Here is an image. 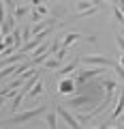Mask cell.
<instances>
[{
	"label": "cell",
	"instance_id": "cell-1",
	"mask_svg": "<svg viewBox=\"0 0 124 129\" xmlns=\"http://www.w3.org/2000/svg\"><path fill=\"white\" fill-rule=\"evenodd\" d=\"M45 110H47V106H39V108H34V110L19 112V114H13L11 118L2 120L0 125H24V123H28V120H32V118H37V116L45 114Z\"/></svg>",
	"mask_w": 124,
	"mask_h": 129
},
{
	"label": "cell",
	"instance_id": "cell-2",
	"mask_svg": "<svg viewBox=\"0 0 124 129\" xmlns=\"http://www.w3.org/2000/svg\"><path fill=\"white\" fill-rule=\"evenodd\" d=\"M98 99H101V95H94V92H79V97H73V99H69V106L71 108H83V110H90V108H94L98 103Z\"/></svg>",
	"mask_w": 124,
	"mask_h": 129
},
{
	"label": "cell",
	"instance_id": "cell-3",
	"mask_svg": "<svg viewBox=\"0 0 124 129\" xmlns=\"http://www.w3.org/2000/svg\"><path fill=\"white\" fill-rule=\"evenodd\" d=\"M81 62L83 64H92V67H107V69H111V67H115V60L109 58V56H81Z\"/></svg>",
	"mask_w": 124,
	"mask_h": 129
},
{
	"label": "cell",
	"instance_id": "cell-4",
	"mask_svg": "<svg viewBox=\"0 0 124 129\" xmlns=\"http://www.w3.org/2000/svg\"><path fill=\"white\" fill-rule=\"evenodd\" d=\"M107 67H92V69H83L79 71L77 75H75V82L77 84H83V82H90V80H94L98 73H107Z\"/></svg>",
	"mask_w": 124,
	"mask_h": 129
},
{
	"label": "cell",
	"instance_id": "cell-5",
	"mask_svg": "<svg viewBox=\"0 0 124 129\" xmlns=\"http://www.w3.org/2000/svg\"><path fill=\"white\" fill-rule=\"evenodd\" d=\"M77 90V82H75V78H62L60 80V84H58V92L60 95H71V92H75Z\"/></svg>",
	"mask_w": 124,
	"mask_h": 129
},
{
	"label": "cell",
	"instance_id": "cell-6",
	"mask_svg": "<svg viewBox=\"0 0 124 129\" xmlns=\"http://www.w3.org/2000/svg\"><path fill=\"white\" fill-rule=\"evenodd\" d=\"M56 112H58V116H62V118L66 120V125H69V127H73V129H79V127H81V123L77 120V116H73L71 112H66L62 106H56Z\"/></svg>",
	"mask_w": 124,
	"mask_h": 129
},
{
	"label": "cell",
	"instance_id": "cell-7",
	"mask_svg": "<svg viewBox=\"0 0 124 129\" xmlns=\"http://www.w3.org/2000/svg\"><path fill=\"white\" fill-rule=\"evenodd\" d=\"M122 110H124V88H118V90H115V106H113V114H111V120L120 118Z\"/></svg>",
	"mask_w": 124,
	"mask_h": 129
},
{
	"label": "cell",
	"instance_id": "cell-8",
	"mask_svg": "<svg viewBox=\"0 0 124 129\" xmlns=\"http://www.w3.org/2000/svg\"><path fill=\"white\" fill-rule=\"evenodd\" d=\"M15 22H17V19H15V15L11 13V15H7V19H5V24H2V26H0V30H2V35H11V32L15 30Z\"/></svg>",
	"mask_w": 124,
	"mask_h": 129
},
{
	"label": "cell",
	"instance_id": "cell-9",
	"mask_svg": "<svg viewBox=\"0 0 124 129\" xmlns=\"http://www.w3.org/2000/svg\"><path fill=\"white\" fill-rule=\"evenodd\" d=\"M77 39H81L79 32H69V35H64V37H62V47H71Z\"/></svg>",
	"mask_w": 124,
	"mask_h": 129
},
{
	"label": "cell",
	"instance_id": "cell-10",
	"mask_svg": "<svg viewBox=\"0 0 124 129\" xmlns=\"http://www.w3.org/2000/svg\"><path fill=\"white\" fill-rule=\"evenodd\" d=\"M41 92H43V82H41V80H37V82L32 84V88L28 90V97H30V99H34V97H39Z\"/></svg>",
	"mask_w": 124,
	"mask_h": 129
},
{
	"label": "cell",
	"instance_id": "cell-11",
	"mask_svg": "<svg viewBox=\"0 0 124 129\" xmlns=\"http://www.w3.org/2000/svg\"><path fill=\"white\" fill-rule=\"evenodd\" d=\"M79 62H81V58H79V60H75V62H71V64H66V67H60V71H58V73L62 75V78H64V75H69V73H73V71L79 67Z\"/></svg>",
	"mask_w": 124,
	"mask_h": 129
},
{
	"label": "cell",
	"instance_id": "cell-12",
	"mask_svg": "<svg viewBox=\"0 0 124 129\" xmlns=\"http://www.w3.org/2000/svg\"><path fill=\"white\" fill-rule=\"evenodd\" d=\"M98 9H101V7H90V9H86V11H79L75 17H71V22H73V19H81V17H90V15L98 13Z\"/></svg>",
	"mask_w": 124,
	"mask_h": 129
},
{
	"label": "cell",
	"instance_id": "cell-13",
	"mask_svg": "<svg viewBox=\"0 0 124 129\" xmlns=\"http://www.w3.org/2000/svg\"><path fill=\"white\" fill-rule=\"evenodd\" d=\"M43 64H45L47 69H60V64H62V60H60V58H56V56H54V58H47V60H45Z\"/></svg>",
	"mask_w": 124,
	"mask_h": 129
},
{
	"label": "cell",
	"instance_id": "cell-14",
	"mask_svg": "<svg viewBox=\"0 0 124 129\" xmlns=\"http://www.w3.org/2000/svg\"><path fill=\"white\" fill-rule=\"evenodd\" d=\"M28 13H30V7H17L13 15H15V19H17V22H19V19H22L24 15H28Z\"/></svg>",
	"mask_w": 124,
	"mask_h": 129
},
{
	"label": "cell",
	"instance_id": "cell-15",
	"mask_svg": "<svg viewBox=\"0 0 124 129\" xmlns=\"http://www.w3.org/2000/svg\"><path fill=\"white\" fill-rule=\"evenodd\" d=\"M60 47H62V39H54V43H51V47L47 50V54H49V56H56V52H58Z\"/></svg>",
	"mask_w": 124,
	"mask_h": 129
},
{
	"label": "cell",
	"instance_id": "cell-16",
	"mask_svg": "<svg viewBox=\"0 0 124 129\" xmlns=\"http://www.w3.org/2000/svg\"><path fill=\"white\" fill-rule=\"evenodd\" d=\"M113 17L118 19V24H124V11L120 7H113Z\"/></svg>",
	"mask_w": 124,
	"mask_h": 129
},
{
	"label": "cell",
	"instance_id": "cell-17",
	"mask_svg": "<svg viewBox=\"0 0 124 129\" xmlns=\"http://www.w3.org/2000/svg\"><path fill=\"white\" fill-rule=\"evenodd\" d=\"M90 7H98V5H92L90 0H79V2H77V9L79 11H86V9H90Z\"/></svg>",
	"mask_w": 124,
	"mask_h": 129
},
{
	"label": "cell",
	"instance_id": "cell-18",
	"mask_svg": "<svg viewBox=\"0 0 124 129\" xmlns=\"http://www.w3.org/2000/svg\"><path fill=\"white\" fill-rule=\"evenodd\" d=\"M47 125L49 127H58V112L56 114H47Z\"/></svg>",
	"mask_w": 124,
	"mask_h": 129
},
{
	"label": "cell",
	"instance_id": "cell-19",
	"mask_svg": "<svg viewBox=\"0 0 124 129\" xmlns=\"http://www.w3.org/2000/svg\"><path fill=\"white\" fill-rule=\"evenodd\" d=\"M41 19H43V15H41V13H39V11H37V9H32V15H30V22H32V24H34V22H41Z\"/></svg>",
	"mask_w": 124,
	"mask_h": 129
},
{
	"label": "cell",
	"instance_id": "cell-20",
	"mask_svg": "<svg viewBox=\"0 0 124 129\" xmlns=\"http://www.w3.org/2000/svg\"><path fill=\"white\" fill-rule=\"evenodd\" d=\"M5 19H7V15H5V2L0 0V26L5 24Z\"/></svg>",
	"mask_w": 124,
	"mask_h": 129
},
{
	"label": "cell",
	"instance_id": "cell-21",
	"mask_svg": "<svg viewBox=\"0 0 124 129\" xmlns=\"http://www.w3.org/2000/svg\"><path fill=\"white\" fill-rule=\"evenodd\" d=\"M30 30H32L30 26H26V28H24V32H22V37H24V43H26L28 39H30Z\"/></svg>",
	"mask_w": 124,
	"mask_h": 129
},
{
	"label": "cell",
	"instance_id": "cell-22",
	"mask_svg": "<svg viewBox=\"0 0 124 129\" xmlns=\"http://www.w3.org/2000/svg\"><path fill=\"white\" fill-rule=\"evenodd\" d=\"M118 45L122 47V52H124V37H118Z\"/></svg>",
	"mask_w": 124,
	"mask_h": 129
},
{
	"label": "cell",
	"instance_id": "cell-23",
	"mask_svg": "<svg viewBox=\"0 0 124 129\" xmlns=\"http://www.w3.org/2000/svg\"><path fill=\"white\" fill-rule=\"evenodd\" d=\"M2 2H5L7 7H15V0H2Z\"/></svg>",
	"mask_w": 124,
	"mask_h": 129
},
{
	"label": "cell",
	"instance_id": "cell-24",
	"mask_svg": "<svg viewBox=\"0 0 124 129\" xmlns=\"http://www.w3.org/2000/svg\"><path fill=\"white\" fill-rule=\"evenodd\" d=\"M39 5H43L41 0H32V7H39Z\"/></svg>",
	"mask_w": 124,
	"mask_h": 129
},
{
	"label": "cell",
	"instance_id": "cell-25",
	"mask_svg": "<svg viewBox=\"0 0 124 129\" xmlns=\"http://www.w3.org/2000/svg\"><path fill=\"white\" fill-rule=\"evenodd\" d=\"M118 64H122V67H124V54L120 56V60H118Z\"/></svg>",
	"mask_w": 124,
	"mask_h": 129
},
{
	"label": "cell",
	"instance_id": "cell-26",
	"mask_svg": "<svg viewBox=\"0 0 124 129\" xmlns=\"http://www.w3.org/2000/svg\"><path fill=\"white\" fill-rule=\"evenodd\" d=\"M5 99H7L5 95H0V108H2V103H5Z\"/></svg>",
	"mask_w": 124,
	"mask_h": 129
},
{
	"label": "cell",
	"instance_id": "cell-27",
	"mask_svg": "<svg viewBox=\"0 0 124 129\" xmlns=\"http://www.w3.org/2000/svg\"><path fill=\"white\" fill-rule=\"evenodd\" d=\"M120 120H122V123H124V114H120Z\"/></svg>",
	"mask_w": 124,
	"mask_h": 129
},
{
	"label": "cell",
	"instance_id": "cell-28",
	"mask_svg": "<svg viewBox=\"0 0 124 129\" xmlns=\"http://www.w3.org/2000/svg\"><path fill=\"white\" fill-rule=\"evenodd\" d=\"M26 2H30V0H26Z\"/></svg>",
	"mask_w": 124,
	"mask_h": 129
}]
</instances>
